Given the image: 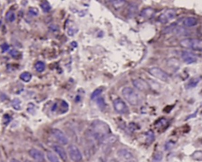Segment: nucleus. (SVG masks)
Here are the masks:
<instances>
[{"instance_id":"obj_27","label":"nucleus","mask_w":202,"mask_h":162,"mask_svg":"<svg viewBox=\"0 0 202 162\" xmlns=\"http://www.w3.org/2000/svg\"><path fill=\"white\" fill-rule=\"evenodd\" d=\"M97 104H98V105H99L100 107L101 108V109H102V108H105V102H104V100H103L102 98H98V99H97Z\"/></svg>"},{"instance_id":"obj_20","label":"nucleus","mask_w":202,"mask_h":162,"mask_svg":"<svg viewBox=\"0 0 202 162\" xmlns=\"http://www.w3.org/2000/svg\"><path fill=\"white\" fill-rule=\"evenodd\" d=\"M31 73L29 72H24L22 73L21 75H20V79L22 81H24L25 82H29L30 80L32 79Z\"/></svg>"},{"instance_id":"obj_36","label":"nucleus","mask_w":202,"mask_h":162,"mask_svg":"<svg viewBox=\"0 0 202 162\" xmlns=\"http://www.w3.org/2000/svg\"><path fill=\"white\" fill-rule=\"evenodd\" d=\"M0 24H1V21H0Z\"/></svg>"},{"instance_id":"obj_22","label":"nucleus","mask_w":202,"mask_h":162,"mask_svg":"<svg viewBox=\"0 0 202 162\" xmlns=\"http://www.w3.org/2000/svg\"><path fill=\"white\" fill-rule=\"evenodd\" d=\"M40 6H41L42 9L43 10L44 12H49L50 9H51V6H50V4L47 1L42 2L41 4H40Z\"/></svg>"},{"instance_id":"obj_1","label":"nucleus","mask_w":202,"mask_h":162,"mask_svg":"<svg viewBox=\"0 0 202 162\" xmlns=\"http://www.w3.org/2000/svg\"><path fill=\"white\" fill-rule=\"evenodd\" d=\"M92 128L93 135L98 139L102 140L110 133V128L107 124L102 121H95L93 123Z\"/></svg>"},{"instance_id":"obj_13","label":"nucleus","mask_w":202,"mask_h":162,"mask_svg":"<svg viewBox=\"0 0 202 162\" xmlns=\"http://www.w3.org/2000/svg\"><path fill=\"white\" fill-rule=\"evenodd\" d=\"M53 149H54V151L56 152L58 155H59V157L60 158H61L62 160L63 161H67V154L66 151L65 150V149L62 147V146L59 145H55L53 146Z\"/></svg>"},{"instance_id":"obj_28","label":"nucleus","mask_w":202,"mask_h":162,"mask_svg":"<svg viewBox=\"0 0 202 162\" xmlns=\"http://www.w3.org/2000/svg\"><path fill=\"white\" fill-rule=\"evenodd\" d=\"M29 13L30 15H32V16H36L38 14H39V10H38L36 8H34V7H32V8L30 9Z\"/></svg>"},{"instance_id":"obj_12","label":"nucleus","mask_w":202,"mask_h":162,"mask_svg":"<svg viewBox=\"0 0 202 162\" xmlns=\"http://www.w3.org/2000/svg\"><path fill=\"white\" fill-rule=\"evenodd\" d=\"M117 154L119 156V158L124 161H130L133 160L134 159V156L129 151L126 150V149H120L117 152Z\"/></svg>"},{"instance_id":"obj_30","label":"nucleus","mask_w":202,"mask_h":162,"mask_svg":"<svg viewBox=\"0 0 202 162\" xmlns=\"http://www.w3.org/2000/svg\"><path fill=\"white\" fill-rule=\"evenodd\" d=\"M136 11H137V6H134V5H132L130 7V13L132 14V15H134L136 13Z\"/></svg>"},{"instance_id":"obj_33","label":"nucleus","mask_w":202,"mask_h":162,"mask_svg":"<svg viewBox=\"0 0 202 162\" xmlns=\"http://www.w3.org/2000/svg\"><path fill=\"white\" fill-rule=\"evenodd\" d=\"M163 158V155L161 153H156L155 155V159L157 161H160Z\"/></svg>"},{"instance_id":"obj_7","label":"nucleus","mask_w":202,"mask_h":162,"mask_svg":"<svg viewBox=\"0 0 202 162\" xmlns=\"http://www.w3.org/2000/svg\"><path fill=\"white\" fill-rule=\"evenodd\" d=\"M113 105L116 112L121 114V115H124V114H127L129 112L126 104L120 98H117L113 101Z\"/></svg>"},{"instance_id":"obj_17","label":"nucleus","mask_w":202,"mask_h":162,"mask_svg":"<svg viewBox=\"0 0 202 162\" xmlns=\"http://www.w3.org/2000/svg\"><path fill=\"white\" fill-rule=\"evenodd\" d=\"M146 143L148 144V145H150L154 141H155V133L153 131H148L147 133H146Z\"/></svg>"},{"instance_id":"obj_35","label":"nucleus","mask_w":202,"mask_h":162,"mask_svg":"<svg viewBox=\"0 0 202 162\" xmlns=\"http://www.w3.org/2000/svg\"><path fill=\"white\" fill-rule=\"evenodd\" d=\"M24 162H30V161H28V160H26V161H25Z\"/></svg>"},{"instance_id":"obj_32","label":"nucleus","mask_w":202,"mask_h":162,"mask_svg":"<svg viewBox=\"0 0 202 162\" xmlns=\"http://www.w3.org/2000/svg\"><path fill=\"white\" fill-rule=\"evenodd\" d=\"M9 45L7 44V43H4V44L3 45H1V49H2V51L3 52H6L7 50L9 49Z\"/></svg>"},{"instance_id":"obj_6","label":"nucleus","mask_w":202,"mask_h":162,"mask_svg":"<svg viewBox=\"0 0 202 162\" xmlns=\"http://www.w3.org/2000/svg\"><path fill=\"white\" fill-rule=\"evenodd\" d=\"M68 153H69L70 158L73 161H80L83 158L82 154L81 153L79 148L75 145H70L69 146V147H68Z\"/></svg>"},{"instance_id":"obj_3","label":"nucleus","mask_w":202,"mask_h":162,"mask_svg":"<svg viewBox=\"0 0 202 162\" xmlns=\"http://www.w3.org/2000/svg\"><path fill=\"white\" fill-rule=\"evenodd\" d=\"M180 45L185 49L195 51H202V39H185L181 40Z\"/></svg>"},{"instance_id":"obj_21","label":"nucleus","mask_w":202,"mask_h":162,"mask_svg":"<svg viewBox=\"0 0 202 162\" xmlns=\"http://www.w3.org/2000/svg\"><path fill=\"white\" fill-rule=\"evenodd\" d=\"M45 68H46L45 64L42 61H38L36 63V65H35V69H36L38 72H44L45 70Z\"/></svg>"},{"instance_id":"obj_8","label":"nucleus","mask_w":202,"mask_h":162,"mask_svg":"<svg viewBox=\"0 0 202 162\" xmlns=\"http://www.w3.org/2000/svg\"><path fill=\"white\" fill-rule=\"evenodd\" d=\"M52 135L62 145H67L69 143V139L67 136L60 129L53 128L52 130Z\"/></svg>"},{"instance_id":"obj_5","label":"nucleus","mask_w":202,"mask_h":162,"mask_svg":"<svg viewBox=\"0 0 202 162\" xmlns=\"http://www.w3.org/2000/svg\"><path fill=\"white\" fill-rule=\"evenodd\" d=\"M177 16V12L174 9H168L165 10L158 17V21L162 24H166L171 20H173Z\"/></svg>"},{"instance_id":"obj_9","label":"nucleus","mask_w":202,"mask_h":162,"mask_svg":"<svg viewBox=\"0 0 202 162\" xmlns=\"http://www.w3.org/2000/svg\"><path fill=\"white\" fill-rule=\"evenodd\" d=\"M181 57H182L183 61L187 64H192L198 61V58L195 54H193L192 53L187 51V50H184L181 53Z\"/></svg>"},{"instance_id":"obj_18","label":"nucleus","mask_w":202,"mask_h":162,"mask_svg":"<svg viewBox=\"0 0 202 162\" xmlns=\"http://www.w3.org/2000/svg\"><path fill=\"white\" fill-rule=\"evenodd\" d=\"M6 19L8 22H13L16 20V14L14 11L9 10L6 14Z\"/></svg>"},{"instance_id":"obj_19","label":"nucleus","mask_w":202,"mask_h":162,"mask_svg":"<svg viewBox=\"0 0 202 162\" xmlns=\"http://www.w3.org/2000/svg\"><path fill=\"white\" fill-rule=\"evenodd\" d=\"M47 157L50 162H60L57 156L51 151H48L47 153Z\"/></svg>"},{"instance_id":"obj_26","label":"nucleus","mask_w":202,"mask_h":162,"mask_svg":"<svg viewBox=\"0 0 202 162\" xmlns=\"http://www.w3.org/2000/svg\"><path fill=\"white\" fill-rule=\"evenodd\" d=\"M20 104H21V102L19 99H14L12 102V106L16 110H20Z\"/></svg>"},{"instance_id":"obj_16","label":"nucleus","mask_w":202,"mask_h":162,"mask_svg":"<svg viewBox=\"0 0 202 162\" xmlns=\"http://www.w3.org/2000/svg\"><path fill=\"white\" fill-rule=\"evenodd\" d=\"M202 77L201 76H195L189 81V82L187 85V89H190V88H195L199 83L201 82Z\"/></svg>"},{"instance_id":"obj_4","label":"nucleus","mask_w":202,"mask_h":162,"mask_svg":"<svg viewBox=\"0 0 202 162\" xmlns=\"http://www.w3.org/2000/svg\"><path fill=\"white\" fill-rule=\"evenodd\" d=\"M148 73L154 77H155L159 80L163 81V82H168L169 80V76L167 73L159 67H151L148 69Z\"/></svg>"},{"instance_id":"obj_34","label":"nucleus","mask_w":202,"mask_h":162,"mask_svg":"<svg viewBox=\"0 0 202 162\" xmlns=\"http://www.w3.org/2000/svg\"><path fill=\"white\" fill-rule=\"evenodd\" d=\"M10 162H20L19 160H17L16 159H12Z\"/></svg>"},{"instance_id":"obj_10","label":"nucleus","mask_w":202,"mask_h":162,"mask_svg":"<svg viewBox=\"0 0 202 162\" xmlns=\"http://www.w3.org/2000/svg\"><path fill=\"white\" fill-rule=\"evenodd\" d=\"M133 85L135 88L140 91H148L150 90V85L142 79H136L133 80Z\"/></svg>"},{"instance_id":"obj_23","label":"nucleus","mask_w":202,"mask_h":162,"mask_svg":"<svg viewBox=\"0 0 202 162\" xmlns=\"http://www.w3.org/2000/svg\"><path fill=\"white\" fill-rule=\"evenodd\" d=\"M102 91H103L102 88H97V89L95 90L94 92L92 93V96H91V98H92V100H94V99H95V98H97L98 96H99L101 93H102Z\"/></svg>"},{"instance_id":"obj_25","label":"nucleus","mask_w":202,"mask_h":162,"mask_svg":"<svg viewBox=\"0 0 202 162\" xmlns=\"http://www.w3.org/2000/svg\"><path fill=\"white\" fill-rule=\"evenodd\" d=\"M168 121L165 118H161V119L159 120L157 123L156 124V126L157 128H161L163 126H165L167 125Z\"/></svg>"},{"instance_id":"obj_2","label":"nucleus","mask_w":202,"mask_h":162,"mask_svg":"<svg viewBox=\"0 0 202 162\" xmlns=\"http://www.w3.org/2000/svg\"><path fill=\"white\" fill-rule=\"evenodd\" d=\"M122 96L124 99L132 106H138L140 102V98L138 93L130 87H126L122 90Z\"/></svg>"},{"instance_id":"obj_31","label":"nucleus","mask_w":202,"mask_h":162,"mask_svg":"<svg viewBox=\"0 0 202 162\" xmlns=\"http://www.w3.org/2000/svg\"><path fill=\"white\" fill-rule=\"evenodd\" d=\"M124 3H125V1H112V4L114 5V6H118V7L122 6V5L124 4Z\"/></svg>"},{"instance_id":"obj_15","label":"nucleus","mask_w":202,"mask_h":162,"mask_svg":"<svg viewBox=\"0 0 202 162\" xmlns=\"http://www.w3.org/2000/svg\"><path fill=\"white\" fill-rule=\"evenodd\" d=\"M198 24V20L194 17L186 18L183 21V24L185 27H192L195 26Z\"/></svg>"},{"instance_id":"obj_24","label":"nucleus","mask_w":202,"mask_h":162,"mask_svg":"<svg viewBox=\"0 0 202 162\" xmlns=\"http://www.w3.org/2000/svg\"><path fill=\"white\" fill-rule=\"evenodd\" d=\"M192 158L197 161H202V151H196L193 153Z\"/></svg>"},{"instance_id":"obj_29","label":"nucleus","mask_w":202,"mask_h":162,"mask_svg":"<svg viewBox=\"0 0 202 162\" xmlns=\"http://www.w3.org/2000/svg\"><path fill=\"white\" fill-rule=\"evenodd\" d=\"M9 54L11 55V56H12L13 57L16 58V57H17L19 56L20 53H19L18 51H17V50H16V49H12V50H11V51L9 52Z\"/></svg>"},{"instance_id":"obj_14","label":"nucleus","mask_w":202,"mask_h":162,"mask_svg":"<svg viewBox=\"0 0 202 162\" xmlns=\"http://www.w3.org/2000/svg\"><path fill=\"white\" fill-rule=\"evenodd\" d=\"M155 9L152 8V7H146V8L143 9L142 11H141L140 16L141 17H142L143 18L150 19L155 15Z\"/></svg>"},{"instance_id":"obj_11","label":"nucleus","mask_w":202,"mask_h":162,"mask_svg":"<svg viewBox=\"0 0 202 162\" xmlns=\"http://www.w3.org/2000/svg\"><path fill=\"white\" fill-rule=\"evenodd\" d=\"M28 153L30 156L31 157L32 159H35V160H36L37 161L43 162L45 160L44 153H42L41 151L39 150V149L34 148L30 149Z\"/></svg>"}]
</instances>
